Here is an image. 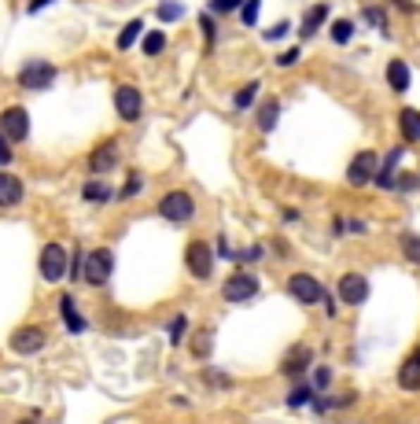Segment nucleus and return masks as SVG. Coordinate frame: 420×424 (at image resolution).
I'll use <instances>...</instances> for the list:
<instances>
[{
	"label": "nucleus",
	"instance_id": "nucleus-1",
	"mask_svg": "<svg viewBox=\"0 0 420 424\" xmlns=\"http://www.w3.org/2000/svg\"><path fill=\"white\" fill-rule=\"evenodd\" d=\"M111 269H115V255H111L107 248H96V251L85 255V262H82V281L92 284V288H104Z\"/></svg>",
	"mask_w": 420,
	"mask_h": 424
},
{
	"label": "nucleus",
	"instance_id": "nucleus-2",
	"mask_svg": "<svg viewBox=\"0 0 420 424\" xmlns=\"http://www.w3.org/2000/svg\"><path fill=\"white\" fill-rule=\"evenodd\" d=\"M159 214H163L166 222H173V225H185L192 214H196V203H192L188 192L173 188V192H166L163 200H159Z\"/></svg>",
	"mask_w": 420,
	"mask_h": 424
},
{
	"label": "nucleus",
	"instance_id": "nucleus-3",
	"mask_svg": "<svg viewBox=\"0 0 420 424\" xmlns=\"http://www.w3.org/2000/svg\"><path fill=\"white\" fill-rule=\"evenodd\" d=\"M258 296V277L254 273H233L229 281L221 284V299L225 303H247V299H254Z\"/></svg>",
	"mask_w": 420,
	"mask_h": 424
},
{
	"label": "nucleus",
	"instance_id": "nucleus-4",
	"mask_svg": "<svg viewBox=\"0 0 420 424\" xmlns=\"http://www.w3.org/2000/svg\"><path fill=\"white\" fill-rule=\"evenodd\" d=\"M0 137H4L8 144H19L30 137V115L26 107H8L4 115H0Z\"/></svg>",
	"mask_w": 420,
	"mask_h": 424
},
{
	"label": "nucleus",
	"instance_id": "nucleus-5",
	"mask_svg": "<svg viewBox=\"0 0 420 424\" xmlns=\"http://www.w3.org/2000/svg\"><path fill=\"white\" fill-rule=\"evenodd\" d=\"M185 266H188V273L196 277V281H206L210 269H214V255H210V243L192 240V243H188V251H185Z\"/></svg>",
	"mask_w": 420,
	"mask_h": 424
},
{
	"label": "nucleus",
	"instance_id": "nucleus-6",
	"mask_svg": "<svg viewBox=\"0 0 420 424\" xmlns=\"http://www.w3.org/2000/svg\"><path fill=\"white\" fill-rule=\"evenodd\" d=\"M41 277L48 284H59L63 277H67V251L59 248V243H44L41 251Z\"/></svg>",
	"mask_w": 420,
	"mask_h": 424
},
{
	"label": "nucleus",
	"instance_id": "nucleus-7",
	"mask_svg": "<svg viewBox=\"0 0 420 424\" xmlns=\"http://www.w3.org/2000/svg\"><path fill=\"white\" fill-rule=\"evenodd\" d=\"M376 166H380V159H376V152H358L350 159V166H347V181L354 185V188H362V185H369L376 177Z\"/></svg>",
	"mask_w": 420,
	"mask_h": 424
},
{
	"label": "nucleus",
	"instance_id": "nucleus-8",
	"mask_svg": "<svg viewBox=\"0 0 420 424\" xmlns=\"http://www.w3.org/2000/svg\"><path fill=\"white\" fill-rule=\"evenodd\" d=\"M335 291H339V299H343L347 306H362L369 299V281L362 273H343V277H339V284H335Z\"/></svg>",
	"mask_w": 420,
	"mask_h": 424
},
{
	"label": "nucleus",
	"instance_id": "nucleus-9",
	"mask_svg": "<svg viewBox=\"0 0 420 424\" xmlns=\"http://www.w3.org/2000/svg\"><path fill=\"white\" fill-rule=\"evenodd\" d=\"M288 291H292L299 303H306V306H314V303L325 299V288H321L317 277H310V273H295L292 281H288Z\"/></svg>",
	"mask_w": 420,
	"mask_h": 424
},
{
	"label": "nucleus",
	"instance_id": "nucleus-10",
	"mask_svg": "<svg viewBox=\"0 0 420 424\" xmlns=\"http://www.w3.org/2000/svg\"><path fill=\"white\" fill-rule=\"evenodd\" d=\"M52 78H56V67H52V63L30 59V63H23V71H19V85H26V89H44Z\"/></svg>",
	"mask_w": 420,
	"mask_h": 424
},
{
	"label": "nucleus",
	"instance_id": "nucleus-11",
	"mask_svg": "<svg viewBox=\"0 0 420 424\" xmlns=\"http://www.w3.org/2000/svg\"><path fill=\"white\" fill-rule=\"evenodd\" d=\"M115 107H118V119L137 122V119H140V111H144V96H140V89H133V85H118V89H115Z\"/></svg>",
	"mask_w": 420,
	"mask_h": 424
},
{
	"label": "nucleus",
	"instance_id": "nucleus-12",
	"mask_svg": "<svg viewBox=\"0 0 420 424\" xmlns=\"http://www.w3.org/2000/svg\"><path fill=\"white\" fill-rule=\"evenodd\" d=\"M44 347V329L37 325H23V329L11 332V351L15 354H37Z\"/></svg>",
	"mask_w": 420,
	"mask_h": 424
},
{
	"label": "nucleus",
	"instance_id": "nucleus-13",
	"mask_svg": "<svg viewBox=\"0 0 420 424\" xmlns=\"http://www.w3.org/2000/svg\"><path fill=\"white\" fill-rule=\"evenodd\" d=\"M310 362H314V351L310 347H292L284 354V365H280V372L288 380H299L306 369H310Z\"/></svg>",
	"mask_w": 420,
	"mask_h": 424
},
{
	"label": "nucleus",
	"instance_id": "nucleus-14",
	"mask_svg": "<svg viewBox=\"0 0 420 424\" xmlns=\"http://www.w3.org/2000/svg\"><path fill=\"white\" fill-rule=\"evenodd\" d=\"M115 162H118V144L115 140H104L100 148L89 155V170L92 174H107V170H115Z\"/></svg>",
	"mask_w": 420,
	"mask_h": 424
},
{
	"label": "nucleus",
	"instance_id": "nucleus-15",
	"mask_svg": "<svg viewBox=\"0 0 420 424\" xmlns=\"http://www.w3.org/2000/svg\"><path fill=\"white\" fill-rule=\"evenodd\" d=\"M398 162H402V148H391V152H387V159H383V166H376V177H373L380 188H391V185H395Z\"/></svg>",
	"mask_w": 420,
	"mask_h": 424
},
{
	"label": "nucleus",
	"instance_id": "nucleus-16",
	"mask_svg": "<svg viewBox=\"0 0 420 424\" xmlns=\"http://www.w3.org/2000/svg\"><path fill=\"white\" fill-rule=\"evenodd\" d=\"M23 200V181L15 174H0V207H15Z\"/></svg>",
	"mask_w": 420,
	"mask_h": 424
},
{
	"label": "nucleus",
	"instance_id": "nucleus-17",
	"mask_svg": "<svg viewBox=\"0 0 420 424\" xmlns=\"http://www.w3.org/2000/svg\"><path fill=\"white\" fill-rule=\"evenodd\" d=\"M398 384L406 387V391H420V354H413V358H406V362H402Z\"/></svg>",
	"mask_w": 420,
	"mask_h": 424
},
{
	"label": "nucleus",
	"instance_id": "nucleus-18",
	"mask_svg": "<svg viewBox=\"0 0 420 424\" xmlns=\"http://www.w3.org/2000/svg\"><path fill=\"white\" fill-rule=\"evenodd\" d=\"M398 126H402V137H406L409 144L420 140V111L416 107H402L398 111Z\"/></svg>",
	"mask_w": 420,
	"mask_h": 424
},
{
	"label": "nucleus",
	"instance_id": "nucleus-19",
	"mask_svg": "<svg viewBox=\"0 0 420 424\" xmlns=\"http://www.w3.org/2000/svg\"><path fill=\"white\" fill-rule=\"evenodd\" d=\"M59 310H63V325H67V332H85V317L78 314V306H74L70 296L59 299Z\"/></svg>",
	"mask_w": 420,
	"mask_h": 424
},
{
	"label": "nucleus",
	"instance_id": "nucleus-20",
	"mask_svg": "<svg viewBox=\"0 0 420 424\" xmlns=\"http://www.w3.org/2000/svg\"><path fill=\"white\" fill-rule=\"evenodd\" d=\"M387 81H391L395 92H406L409 89V67L402 59H391V63H387Z\"/></svg>",
	"mask_w": 420,
	"mask_h": 424
},
{
	"label": "nucleus",
	"instance_id": "nucleus-21",
	"mask_svg": "<svg viewBox=\"0 0 420 424\" xmlns=\"http://www.w3.org/2000/svg\"><path fill=\"white\" fill-rule=\"evenodd\" d=\"M325 19H328V4H314L310 11H306V19H302V37H314Z\"/></svg>",
	"mask_w": 420,
	"mask_h": 424
},
{
	"label": "nucleus",
	"instance_id": "nucleus-22",
	"mask_svg": "<svg viewBox=\"0 0 420 424\" xmlns=\"http://www.w3.org/2000/svg\"><path fill=\"white\" fill-rule=\"evenodd\" d=\"M277 119H280V104L277 100H266L262 107H258V129H262V133H273Z\"/></svg>",
	"mask_w": 420,
	"mask_h": 424
},
{
	"label": "nucleus",
	"instance_id": "nucleus-23",
	"mask_svg": "<svg viewBox=\"0 0 420 424\" xmlns=\"http://www.w3.org/2000/svg\"><path fill=\"white\" fill-rule=\"evenodd\" d=\"M402 255H406L413 266H420V236L416 233H402Z\"/></svg>",
	"mask_w": 420,
	"mask_h": 424
},
{
	"label": "nucleus",
	"instance_id": "nucleus-24",
	"mask_svg": "<svg viewBox=\"0 0 420 424\" xmlns=\"http://www.w3.org/2000/svg\"><path fill=\"white\" fill-rule=\"evenodd\" d=\"M82 195H85L89 203H107V200H111V188H107L104 181H89V185L82 188Z\"/></svg>",
	"mask_w": 420,
	"mask_h": 424
},
{
	"label": "nucleus",
	"instance_id": "nucleus-25",
	"mask_svg": "<svg viewBox=\"0 0 420 424\" xmlns=\"http://www.w3.org/2000/svg\"><path fill=\"white\" fill-rule=\"evenodd\" d=\"M144 34V23L140 19H133V23H129L125 30H122V34H118V48H122V52H125V48H133V41Z\"/></svg>",
	"mask_w": 420,
	"mask_h": 424
},
{
	"label": "nucleus",
	"instance_id": "nucleus-26",
	"mask_svg": "<svg viewBox=\"0 0 420 424\" xmlns=\"http://www.w3.org/2000/svg\"><path fill=\"white\" fill-rule=\"evenodd\" d=\"M350 37H354V23H350V19H335V23H332V41H335V44H347Z\"/></svg>",
	"mask_w": 420,
	"mask_h": 424
},
{
	"label": "nucleus",
	"instance_id": "nucleus-27",
	"mask_svg": "<svg viewBox=\"0 0 420 424\" xmlns=\"http://www.w3.org/2000/svg\"><path fill=\"white\" fill-rule=\"evenodd\" d=\"M254 96H258V81H251V85H244V89L236 92V100H233V107H236V111H247V107L254 104Z\"/></svg>",
	"mask_w": 420,
	"mask_h": 424
},
{
	"label": "nucleus",
	"instance_id": "nucleus-28",
	"mask_svg": "<svg viewBox=\"0 0 420 424\" xmlns=\"http://www.w3.org/2000/svg\"><path fill=\"white\" fill-rule=\"evenodd\" d=\"M163 48H166V37L159 34V30L155 34H144V56H159Z\"/></svg>",
	"mask_w": 420,
	"mask_h": 424
},
{
	"label": "nucleus",
	"instance_id": "nucleus-29",
	"mask_svg": "<svg viewBox=\"0 0 420 424\" xmlns=\"http://www.w3.org/2000/svg\"><path fill=\"white\" fill-rule=\"evenodd\" d=\"M258 8H262V0H244V8H240V23L254 26L258 23Z\"/></svg>",
	"mask_w": 420,
	"mask_h": 424
},
{
	"label": "nucleus",
	"instance_id": "nucleus-30",
	"mask_svg": "<svg viewBox=\"0 0 420 424\" xmlns=\"http://www.w3.org/2000/svg\"><path fill=\"white\" fill-rule=\"evenodd\" d=\"M185 15V8L177 4V0H166V4H159V19L163 23H173V19H181Z\"/></svg>",
	"mask_w": 420,
	"mask_h": 424
},
{
	"label": "nucleus",
	"instance_id": "nucleus-31",
	"mask_svg": "<svg viewBox=\"0 0 420 424\" xmlns=\"http://www.w3.org/2000/svg\"><path fill=\"white\" fill-rule=\"evenodd\" d=\"M395 192H416L420 188V177H413V174H402V177H395V185H391Z\"/></svg>",
	"mask_w": 420,
	"mask_h": 424
},
{
	"label": "nucleus",
	"instance_id": "nucleus-32",
	"mask_svg": "<svg viewBox=\"0 0 420 424\" xmlns=\"http://www.w3.org/2000/svg\"><path fill=\"white\" fill-rule=\"evenodd\" d=\"M314 399V387H295L292 395H288V406H306Z\"/></svg>",
	"mask_w": 420,
	"mask_h": 424
},
{
	"label": "nucleus",
	"instance_id": "nucleus-33",
	"mask_svg": "<svg viewBox=\"0 0 420 424\" xmlns=\"http://www.w3.org/2000/svg\"><path fill=\"white\" fill-rule=\"evenodd\" d=\"M236 8H244V0H210V11H218V15L236 11Z\"/></svg>",
	"mask_w": 420,
	"mask_h": 424
},
{
	"label": "nucleus",
	"instance_id": "nucleus-34",
	"mask_svg": "<svg viewBox=\"0 0 420 424\" xmlns=\"http://www.w3.org/2000/svg\"><path fill=\"white\" fill-rule=\"evenodd\" d=\"M192 354H196V358H206V354H210V332H199V336H196V344H192Z\"/></svg>",
	"mask_w": 420,
	"mask_h": 424
},
{
	"label": "nucleus",
	"instance_id": "nucleus-35",
	"mask_svg": "<svg viewBox=\"0 0 420 424\" xmlns=\"http://www.w3.org/2000/svg\"><path fill=\"white\" fill-rule=\"evenodd\" d=\"M140 192V177L133 174V177H129V181H125V188L118 192V200H133V195Z\"/></svg>",
	"mask_w": 420,
	"mask_h": 424
},
{
	"label": "nucleus",
	"instance_id": "nucleus-36",
	"mask_svg": "<svg viewBox=\"0 0 420 424\" xmlns=\"http://www.w3.org/2000/svg\"><path fill=\"white\" fill-rule=\"evenodd\" d=\"M236 258H240V262H258V258H262V243H254V248H247V251H240Z\"/></svg>",
	"mask_w": 420,
	"mask_h": 424
},
{
	"label": "nucleus",
	"instance_id": "nucleus-37",
	"mask_svg": "<svg viewBox=\"0 0 420 424\" xmlns=\"http://www.w3.org/2000/svg\"><path fill=\"white\" fill-rule=\"evenodd\" d=\"M181 336H185V317H173V325H170V339H173V344H181Z\"/></svg>",
	"mask_w": 420,
	"mask_h": 424
},
{
	"label": "nucleus",
	"instance_id": "nucleus-38",
	"mask_svg": "<svg viewBox=\"0 0 420 424\" xmlns=\"http://www.w3.org/2000/svg\"><path fill=\"white\" fill-rule=\"evenodd\" d=\"M288 30H292L288 23H277V26H269V30H266V41H277V37H284Z\"/></svg>",
	"mask_w": 420,
	"mask_h": 424
},
{
	"label": "nucleus",
	"instance_id": "nucleus-39",
	"mask_svg": "<svg viewBox=\"0 0 420 424\" xmlns=\"http://www.w3.org/2000/svg\"><path fill=\"white\" fill-rule=\"evenodd\" d=\"M365 15H369V23H373L376 30H387V26H383V11H380V8H365Z\"/></svg>",
	"mask_w": 420,
	"mask_h": 424
},
{
	"label": "nucleus",
	"instance_id": "nucleus-40",
	"mask_svg": "<svg viewBox=\"0 0 420 424\" xmlns=\"http://www.w3.org/2000/svg\"><path fill=\"white\" fill-rule=\"evenodd\" d=\"M328 380H332V369H314V384L317 387H328Z\"/></svg>",
	"mask_w": 420,
	"mask_h": 424
},
{
	"label": "nucleus",
	"instance_id": "nucleus-41",
	"mask_svg": "<svg viewBox=\"0 0 420 424\" xmlns=\"http://www.w3.org/2000/svg\"><path fill=\"white\" fill-rule=\"evenodd\" d=\"M203 34H206V44H214V23H210V15H203Z\"/></svg>",
	"mask_w": 420,
	"mask_h": 424
},
{
	"label": "nucleus",
	"instance_id": "nucleus-42",
	"mask_svg": "<svg viewBox=\"0 0 420 424\" xmlns=\"http://www.w3.org/2000/svg\"><path fill=\"white\" fill-rule=\"evenodd\" d=\"M8 162H11V148H8V140L0 137V166H8Z\"/></svg>",
	"mask_w": 420,
	"mask_h": 424
},
{
	"label": "nucleus",
	"instance_id": "nucleus-43",
	"mask_svg": "<svg viewBox=\"0 0 420 424\" xmlns=\"http://www.w3.org/2000/svg\"><path fill=\"white\" fill-rule=\"evenodd\" d=\"M347 229H350V233H365V222H362V218H350Z\"/></svg>",
	"mask_w": 420,
	"mask_h": 424
},
{
	"label": "nucleus",
	"instance_id": "nucleus-44",
	"mask_svg": "<svg viewBox=\"0 0 420 424\" xmlns=\"http://www.w3.org/2000/svg\"><path fill=\"white\" fill-rule=\"evenodd\" d=\"M44 4H52V0H30V15H37Z\"/></svg>",
	"mask_w": 420,
	"mask_h": 424
},
{
	"label": "nucleus",
	"instance_id": "nucleus-45",
	"mask_svg": "<svg viewBox=\"0 0 420 424\" xmlns=\"http://www.w3.org/2000/svg\"><path fill=\"white\" fill-rule=\"evenodd\" d=\"M295 59H299V48H292V52H284V56H280L284 67H288V63H295Z\"/></svg>",
	"mask_w": 420,
	"mask_h": 424
},
{
	"label": "nucleus",
	"instance_id": "nucleus-46",
	"mask_svg": "<svg viewBox=\"0 0 420 424\" xmlns=\"http://www.w3.org/2000/svg\"><path fill=\"white\" fill-rule=\"evenodd\" d=\"M332 233H335V236H343V233H347V222H339V218H335V222H332Z\"/></svg>",
	"mask_w": 420,
	"mask_h": 424
},
{
	"label": "nucleus",
	"instance_id": "nucleus-47",
	"mask_svg": "<svg viewBox=\"0 0 420 424\" xmlns=\"http://www.w3.org/2000/svg\"><path fill=\"white\" fill-rule=\"evenodd\" d=\"M395 4H398L402 11H413V0H395Z\"/></svg>",
	"mask_w": 420,
	"mask_h": 424
},
{
	"label": "nucleus",
	"instance_id": "nucleus-48",
	"mask_svg": "<svg viewBox=\"0 0 420 424\" xmlns=\"http://www.w3.org/2000/svg\"><path fill=\"white\" fill-rule=\"evenodd\" d=\"M15 424H37V420H26V417H23V420H15Z\"/></svg>",
	"mask_w": 420,
	"mask_h": 424
},
{
	"label": "nucleus",
	"instance_id": "nucleus-49",
	"mask_svg": "<svg viewBox=\"0 0 420 424\" xmlns=\"http://www.w3.org/2000/svg\"><path fill=\"white\" fill-rule=\"evenodd\" d=\"M416 354H420V351H416Z\"/></svg>",
	"mask_w": 420,
	"mask_h": 424
}]
</instances>
